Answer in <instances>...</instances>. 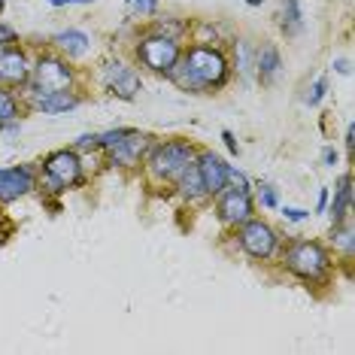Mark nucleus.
<instances>
[{
  "instance_id": "obj_12",
  "label": "nucleus",
  "mask_w": 355,
  "mask_h": 355,
  "mask_svg": "<svg viewBox=\"0 0 355 355\" xmlns=\"http://www.w3.org/2000/svg\"><path fill=\"white\" fill-rule=\"evenodd\" d=\"M34 189V173L31 167H10L0 171V200H15Z\"/></svg>"
},
{
  "instance_id": "obj_4",
  "label": "nucleus",
  "mask_w": 355,
  "mask_h": 355,
  "mask_svg": "<svg viewBox=\"0 0 355 355\" xmlns=\"http://www.w3.org/2000/svg\"><path fill=\"white\" fill-rule=\"evenodd\" d=\"M140 58L158 73H171L173 64L180 61V46L173 37H149L140 43Z\"/></svg>"
},
{
  "instance_id": "obj_26",
  "label": "nucleus",
  "mask_w": 355,
  "mask_h": 355,
  "mask_svg": "<svg viewBox=\"0 0 355 355\" xmlns=\"http://www.w3.org/2000/svg\"><path fill=\"white\" fill-rule=\"evenodd\" d=\"M261 200H264V207H273V204H277V195H273V189H268V185H264Z\"/></svg>"
},
{
  "instance_id": "obj_17",
  "label": "nucleus",
  "mask_w": 355,
  "mask_h": 355,
  "mask_svg": "<svg viewBox=\"0 0 355 355\" xmlns=\"http://www.w3.org/2000/svg\"><path fill=\"white\" fill-rule=\"evenodd\" d=\"M255 67H258V76H261L264 83H270V79L277 76V70H279V52L273 49V46H264V49L258 52Z\"/></svg>"
},
{
  "instance_id": "obj_31",
  "label": "nucleus",
  "mask_w": 355,
  "mask_h": 355,
  "mask_svg": "<svg viewBox=\"0 0 355 355\" xmlns=\"http://www.w3.org/2000/svg\"><path fill=\"white\" fill-rule=\"evenodd\" d=\"M325 204H328V191H322L319 195V209H325Z\"/></svg>"
},
{
  "instance_id": "obj_21",
  "label": "nucleus",
  "mask_w": 355,
  "mask_h": 355,
  "mask_svg": "<svg viewBox=\"0 0 355 355\" xmlns=\"http://www.w3.org/2000/svg\"><path fill=\"white\" fill-rule=\"evenodd\" d=\"M15 116H19V107H15L12 94L0 88V122H12Z\"/></svg>"
},
{
  "instance_id": "obj_23",
  "label": "nucleus",
  "mask_w": 355,
  "mask_h": 355,
  "mask_svg": "<svg viewBox=\"0 0 355 355\" xmlns=\"http://www.w3.org/2000/svg\"><path fill=\"white\" fill-rule=\"evenodd\" d=\"M228 182H234V189H237V191H249L246 176L240 173V171H234V167H228Z\"/></svg>"
},
{
  "instance_id": "obj_33",
  "label": "nucleus",
  "mask_w": 355,
  "mask_h": 355,
  "mask_svg": "<svg viewBox=\"0 0 355 355\" xmlns=\"http://www.w3.org/2000/svg\"><path fill=\"white\" fill-rule=\"evenodd\" d=\"M0 10H3V0H0Z\"/></svg>"
},
{
  "instance_id": "obj_11",
  "label": "nucleus",
  "mask_w": 355,
  "mask_h": 355,
  "mask_svg": "<svg viewBox=\"0 0 355 355\" xmlns=\"http://www.w3.org/2000/svg\"><path fill=\"white\" fill-rule=\"evenodd\" d=\"M219 216H222L225 225H243L249 216H252V200H249V191L231 189L228 195H222V200H219Z\"/></svg>"
},
{
  "instance_id": "obj_25",
  "label": "nucleus",
  "mask_w": 355,
  "mask_h": 355,
  "mask_svg": "<svg viewBox=\"0 0 355 355\" xmlns=\"http://www.w3.org/2000/svg\"><path fill=\"white\" fill-rule=\"evenodd\" d=\"M12 40H15V31H12V28H6V25H0V46L12 43Z\"/></svg>"
},
{
  "instance_id": "obj_28",
  "label": "nucleus",
  "mask_w": 355,
  "mask_h": 355,
  "mask_svg": "<svg viewBox=\"0 0 355 355\" xmlns=\"http://www.w3.org/2000/svg\"><path fill=\"white\" fill-rule=\"evenodd\" d=\"M52 6H70V3H94V0H49Z\"/></svg>"
},
{
  "instance_id": "obj_29",
  "label": "nucleus",
  "mask_w": 355,
  "mask_h": 355,
  "mask_svg": "<svg viewBox=\"0 0 355 355\" xmlns=\"http://www.w3.org/2000/svg\"><path fill=\"white\" fill-rule=\"evenodd\" d=\"M225 143H228V149H231V152H237V143H234V137H231L228 131H225Z\"/></svg>"
},
{
  "instance_id": "obj_15",
  "label": "nucleus",
  "mask_w": 355,
  "mask_h": 355,
  "mask_svg": "<svg viewBox=\"0 0 355 355\" xmlns=\"http://www.w3.org/2000/svg\"><path fill=\"white\" fill-rule=\"evenodd\" d=\"M349 204H352V176H343L340 185H337L334 207H331V219H334V225L346 222V213H349Z\"/></svg>"
},
{
  "instance_id": "obj_9",
  "label": "nucleus",
  "mask_w": 355,
  "mask_h": 355,
  "mask_svg": "<svg viewBox=\"0 0 355 355\" xmlns=\"http://www.w3.org/2000/svg\"><path fill=\"white\" fill-rule=\"evenodd\" d=\"M103 83L112 94H119L122 101H131L137 92H140V76L134 73L131 67H125L122 61L107 64V73H103Z\"/></svg>"
},
{
  "instance_id": "obj_24",
  "label": "nucleus",
  "mask_w": 355,
  "mask_h": 355,
  "mask_svg": "<svg viewBox=\"0 0 355 355\" xmlns=\"http://www.w3.org/2000/svg\"><path fill=\"white\" fill-rule=\"evenodd\" d=\"M286 219H292V222H301V219H306V209H295V207H286Z\"/></svg>"
},
{
  "instance_id": "obj_18",
  "label": "nucleus",
  "mask_w": 355,
  "mask_h": 355,
  "mask_svg": "<svg viewBox=\"0 0 355 355\" xmlns=\"http://www.w3.org/2000/svg\"><path fill=\"white\" fill-rule=\"evenodd\" d=\"M55 46L64 49L67 55H83L88 49V37L83 34V31H64V34L55 37Z\"/></svg>"
},
{
  "instance_id": "obj_20",
  "label": "nucleus",
  "mask_w": 355,
  "mask_h": 355,
  "mask_svg": "<svg viewBox=\"0 0 355 355\" xmlns=\"http://www.w3.org/2000/svg\"><path fill=\"white\" fill-rule=\"evenodd\" d=\"M155 10H158V0H125L128 15H140V19H146V15H155Z\"/></svg>"
},
{
  "instance_id": "obj_16",
  "label": "nucleus",
  "mask_w": 355,
  "mask_h": 355,
  "mask_svg": "<svg viewBox=\"0 0 355 355\" xmlns=\"http://www.w3.org/2000/svg\"><path fill=\"white\" fill-rule=\"evenodd\" d=\"M76 98L67 92H49V94H37V107L43 112H67L76 107Z\"/></svg>"
},
{
  "instance_id": "obj_13",
  "label": "nucleus",
  "mask_w": 355,
  "mask_h": 355,
  "mask_svg": "<svg viewBox=\"0 0 355 355\" xmlns=\"http://www.w3.org/2000/svg\"><path fill=\"white\" fill-rule=\"evenodd\" d=\"M28 73H31V67L21 52H0V83L19 85L28 79Z\"/></svg>"
},
{
  "instance_id": "obj_8",
  "label": "nucleus",
  "mask_w": 355,
  "mask_h": 355,
  "mask_svg": "<svg viewBox=\"0 0 355 355\" xmlns=\"http://www.w3.org/2000/svg\"><path fill=\"white\" fill-rule=\"evenodd\" d=\"M149 146V137L140 134V131H125L122 140H116L110 146V161L112 164H122V167H131L140 161V155L146 152Z\"/></svg>"
},
{
  "instance_id": "obj_5",
  "label": "nucleus",
  "mask_w": 355,
  "mask_h": 355,
  "mask_svg": "<svg viewBox=\"0 0 355 355\" xmlns=\"http://www.w3.org/2000/svg\"><path fill=\"white\" fill-rule=\"evenodd\" d=\"M46 173H49V182L55 185V191L67 189V185H79L83 182V164H79L76 152H52L46 158Z\"/></svg>"
},
{
  "instance_id": "obj_30",
  "label": "nucleus",
  "mask_w": 355,
  "mask_h": 355,
  "mask_svg": "<svg viewBox=\"0 0 355 355\" xmlns=\"http://www.w3.org/2000/svg\"><path fill=\"white\" fill-rule=\"evenodd\" d=\"M337 70H340V73H349V61H337Z\"/></svg>"
},
{
  "instance_id": "obj_14",
  "label": "nucleus",
  "mask_w": 355,
  "mask_h": 355,
  "mask_svg": "<svg viewBox=\"0 0 355 355\" xmlns=\"http://www.w3.org/2000/svg\"><path fill=\"white\" fill-rule=\"evenodd\" d=\"M180 189H182V195L185 198H200V195H207L204 191V180H200V171H198V164L195 161H189V164L180 171Z\"/></svg>"
},
{
  "instance_id": "obj_19",
  "label": "nucleus",
  "mask_w": 355,
  "mask_h": 355,
  "mask_svg": "<svg viewBox=\"0 0 355 355\" xmlns=\"http://www.w3.org/2000/svg\"><path fill=\"white\" fill-rule=\"evenodd\" d=\"M301 28H304L301 6H297V0H286V6H282V31L288 37H295V34H301Z\"/></svg>"
},
{
  "instance_id": "obj_2",
  "label": "nucleus",
  "mask_w": 355,
  "mask_h": 355,
  "mask_svg": "<svg viewBox=\"0 0 355 355\" xmlns=\"http://www.w3.org/2000/svg\"><path fill=\"white\" fill-rule=\"evenodd\" d=\"M328 255L319 243H295L292 249L286 252V268L297 273L301 279H310V282H319L328 277Z\"/></svg>"
},
{
  "instance_id": "obj_22",
  "label": "nucleus",
  "mask_w": 355,
  "mask_h": 355,
  "mask_svg": "<svg viewBox=\"0 0 355 355\" xmlns=\"http://www.w3.org/2000/svg\"><path fill=\"white\" fill-rule=\"evenodd\" d=\"M325 88H328V83H325V79H319V83L310 88V94H306V103H310V107H316V103L325 98Z\"/></svg>"
},
{
  "instance_id": "obj_7",
  "label": "nucleus",
  "mask_w": 355,
  "mask_h": 355,
  "mask_svg": "<svg viewBox=\"0 0 355 355\" xmlns=\"http://www.w3.org/2000/svg\"><path fill=\"white\" fill-rule=\"evenodd\" d=\"M240 243L252 258H268L273 249H277V234H273L270 225L264 222H243V231H240Z\"/></svg>"
},
{
  "instance_id": "obj_32",
  "label": "nucleus",
  "mask_w": 355,
  "mask_h": 355,
  "mask_svg": "<svg viewBox=\"0 0 355 355\" xmlns=\"http://www.w3.org/2000/svg\"><path fill=\"white\" fill-rule=\"evenodd\" d=\"M246 3H252V6H255V3H261V0H246Z\"/></svg>"
},
{
  "instance_id": "obj_6",
  "label": "nucleus",
  "mask_w": 355,
  "mask_h": 355,
  "mask_svg": "<svg viewBox=\"0 0 355 355\" xmlns=\"http://www.w3.org/2000/svg\"><path fill=\"white\" fill-rule=\"evenodd\" d=\"M70 85V67L61 64L58 58H40L34 67V92L49 94V92H64Z\"/></svg>"
},
{
  "instance_id": "obj_27",
  "label": "nucleus",
  "mask_w": 355,
  "mask_h": 355,
  "mask_svg": "<svg viewBox=\"0 0 355 355\" xmlns=\"http://www.w3.org/2000/svg\"><path fill=\"white\" fill-rule=\"evenodd\" d=\"M322 161H325L328 167H331V164H337V152H334V149H325V152H322Z\"/></svg>"
},
{
  "instance_id": "obj_3",
  "label": "nucleus",
  "mask_w": 355,
  "mask_h": 355,
  "mask_svg": "<svg viewBox=\"0 0 355 355\" xmlns=\"http://www.w3.org/2000/svg\"><path fill=\"white\" fill-rule=\"evenodd\" d=\"M189 161H195V152H191L189 143H164V146H158L152 152V173L155 176H164V180H176L180 171Z\"/></svg>"
},
{
  "instance_id": "obj_1",
  "label": "nucleus",
  "mask_w": 355,
  "mask_h": 355,
  "mask_svg": "<svg viewBox=\"0 0 355 355\" xmlns=\"http://www.w3.org/2000/svg\"><path fill=\"white\" fill-rule=\"evenodd\" d=\"M182 67L189 70V76L204 88V85H222L225 76H228V64L216 49H204V46H195L185 55Z\"/></svg>"
},
{
  "instance_id": "obj_10",
  "label": "nucleus",
  "mask_w": 355,
  "mask_h": 355,
  "mask_svg": "<svg viewBox=\"0 0 355 355\" xmlns=\"http://www.w3.org/2000/svg\"><path fill=\"white\" fill-rule=\"evenodd\" d=\"M198 171H200V180H204L207 195H222V189L228 185V164L219 155H213V152H204L198 158Z\"/></svg>"
}]
</instances>
